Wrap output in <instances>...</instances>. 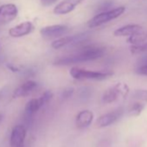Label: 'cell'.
Masks as SVG:
<instances>
[{"label":"cell","mask_w":147,"mask_h":147,"mask_svg":"<svg viewBox=\"0 0 147 147\" xmlns=\"http://www.w3.org/2000/svg\"><path fill=\"white\" fill-rule=\"evenodd\" d=\"M105 54V49L94 45H85L78 52L56 58L53 64L55 66H68L101 58Z\"/></svg>","instance_id":"cell-1"},{"label":"cell","mask_w":147,"mask_h":147,"mask_svg":"<svg viewBox=\"0 0 147 147\" xmlns=\"http://www.w3.org/2000/svg\"><path fill=\"white\" fill-rule=\"evenodd\" d=\"M27 129L23 125L13 127L10 136V147H24Z\"/></svg>","instance_id":"cell-8"},{"label":"cell","mask_w":147,"mask_h":147,"mask_svg":"<svg viewBox=\"0 0 147 147\" xmlns=\"http://www.w3.org/2000/svg\"><path fill=\"white\" fill-rule=\"evenodd\" d=\"M85 0H62L54 8L53 12L55 15H66L72 12L79 5Z\"/></svg>","instance_id":"cell-10"},{"label":"cell","mask_w":147,"mask_h":147,"mask_svg":"<svg viewBox=\"0 0 147 147\" xmlns=\"http://www.w3.org/2000/svg\"><path fill=\"white\" fill-rule=\"evenodd\" d=\"M141 29H143V27L139 24H127L113 31V36L119 37L130 36L134 33L138 32V30H140Z\"/></svg>","instance_id":"cell-15"},{"label":"cell","mask_w":147,"mask_h":147,"mask_svg":"<svg viewBox=\"0 0 147 147\" xmlns=\"http://www.w3.org/2000/svg\"><path fill=\"white\" fill-rule=\"evenodd\" d=\"M124 112H125L124 108L119 107V108H117L116 110H113L110 113L101 115L97 119V122H96L97 126L100 128H103V127H107L114 124L123 116Z\"/></svg>","instance_id":"cell-9"},{"label":"cell","mask_w":147,"mask_h":147,"mask_svg":"<svg viewBox=\"0 0 147 147\" xmlns=\"http://www.w3.org/2000/svg\"><path fill=\"white\" fill-rule=\"evenodd\" d=\"M113 1L112 0H106V1H104L103 3H101L99 7H98V11L99 12H102V11H108V9L113 6Z\"/></svg>","instance_id":"cell-20"},{"label":"cell","mask_w":147,"mask_h":147,"mask_svg":"<svg viewBox=\"0 0 147 147\" xmlns=\"http://www.w3.org/2000/svg\"><path fill=\"white\" fill-rule=\"evenodd\" d=\"M41 1L44 6H49V5H51L54 3H55L57 0H41Z\"/></svg>","instance_id":"cell-24"},{"label":"cell","mask_w":147,"mask_h":147,"mask_svg":"<svg viewBox=\"0 0 147 147\" xmlns=\"http://www.w3.org/2000/svg\"><path fill=\"white\" fill-rule=\"evenodd\" d=\"M133 98L147 102V89H137L133 93Z\"/></svg>","instance_id":"cell-19"},{"label":"cell","mask_w":147,"mask_h":147,"mask_svg":"<svg viewBox=\"0 0 147 147\" xmlns=\"http://www.w3.org/2000/svg\"><path fill=\"white\" fill-rule=\"evenodd\" d=\"M53 98V93L49 90L45 91L39 98L30 100L24 107V114L26 118L30 119L35 113L38 112V110L42 107L44 105L49 103Z\"/></svg>","instance_id":"cell-6"},{"label":"cell","mask_w":147,"mask_h":147,"mask_svg":"<svg viewBox=\"0 0 147 147\" xmlns=\"http://www.w3.org/2000/svg\"><path fill=\"white\" fill-rule=\"evenodd\" d=\"M130 92L129 87L125 83H117L113 87L107 89L102 95V101L105 104H110L118 100L120 97L125 98Z\"/></svg>","instance_id":"cell-5"},{"label":"cell","mask_w":147,"mask_h":147,"mask_svg":"<svg viewBox=\"0 0 147 147\" xmlns=\"http://www.w3.org/2000/svg\"><path fill=\"white\" fill-rule=\"evenodd\" d=\"M147 40V31L143 29L138 30V32L134 33L133 35L128 36L127 42L131 45H138L141 44Z\"/></svg>","instance_id":"cell-16"},{"label":"cell","mask_w":147,"mask_h":147,"mask_svg":"<svg viewBox=\"0 0 147 147\" xmlns=\"http://www.w3.org/2000/svg\"><path fill=\"white\" fill-rule=\"evenodd\" d=\"M125 11V7L119 6L112 10L99 12L88 22V26L89 28H95V27L101 26L112 20L118 18L119 17L123 15Z\"/></svg>","instance_id":"cell-3"},{"label":"cell","mask_w":147,"mask_h":147,"mask_svg":"<svg viewBox=\"0 0 147 147\" xmlns=\"http://www.w3.org/2000/svg\"><path fill=\"white\" fill-rule=\"evenodd\" d=\"M136 73L139 76H147V65L138 66V67L136 68Z\"/></svg>","instance_id":"cell-22"},{"label":"cell","mask_w":147,"mask_h":147,"mask_svg":"<svg viewBox=\"0 0 147 147\" xmlns=\"http://www.w3.org/2000/svg\"><path fill=\"white\" fill-rule=\"evenodd\" d=\"M34 30V25L31 22H24L9 30V35L11 37H22L30 34Z\"/></svg>","instance_id":"cell-12"},{"label":"cell","mask_w":147,"mask_h":147,"mask_svg":"<svg viewBox=\"0 0 147 147\" xmlns=\"http://www.w3.org/2000/svg\"><path fill=\"white\" fill-rule=\"evenodd\" d=\"M74 92H75V89H74L73 88H65L62 91V93H61V99L62 100L69 99L73 95Z\"/></svg>","instance_id":"cell-21"},{"label":"cell","mask_w":147,"mask_h":147,"mask_svg":"<svg viewBox=\"0 0 147 147\" xmlns=\"http://www.w3.org/2000/svg\"><path fill=\"white\" fill-rule=\"evenodd\" d=\"M144 109V105L141 102H135L128 108V114L132 117L139 116Z\"/></svg>","instance_id":"cell-17"},{"label":"cell","mask_w":147,"mask_h":147,"mask_svg":"<svg viewBox=\"0 0 147 147\" xmlns=\"http://www.w3.org/2000/svg\"><path fill=\"white\" fill-rule=\"evenodd\" d=\"M70 76L76 80L83 81V80H93V81H104L110 78L113 73L110 71L101 72V71H91L83 68H79L74 67L69 71Z\"/></svg>","instance_id":"cell-2"},{"label":"cell","mask_w":147,"mask_h":147,"mask_svg":"<svg viewBox=\"0 0 147 147\" xmlns=\"http://www.w3.org/2000/svg\"><path fill=\"white\" fill-rule=\"evenodd\" d=\"M3 117H4V116H3V114H2V113H0V122L2 121V119H3Z\"/></svg>","instance_id":"cell-26"},{"label":"cell","mask_w":147,"mask_h":147,"mask_svg":"<svg viewBox=\"0 0 147 147\" xmlns=\"http://www.w3.org/2000/svg\"><path fill=\"white\" fill-rule=\"evenodd\" d=\"M69 28L63 24H55V25H49L46 26L41 29L40 34L41 36L47 39H57L61 36H66L69 32Z\"/></svg>","instance_id":"cell-7"},{"label":"cell","mask_w":147,"mask_h":147,"mask_svg":"<svg viewBox=\"0 0 147 147\" xmlns=\"http://www.w3.org/2000/svg\"><path fill=\"white\" fill-rule=\"evenodd\" d=\"M6 92H7L6 91V88H3V89L0 90V100H1L4 98V96L5 95Z\"/></svg>","instance_id":"cell-25"},{"label":"cell","mask_w":147,"mask_h":147,"mask_svg":"<svg viewBox=\"0 0 147 147\" xmlns=\"http://www.w3.org/2000/svg\"><path fill=\"white\" fill-rule=\"evenodd\" d=\"M94 119V113L90 110H82L81 111L76 119V124L77 128L85 129L88 127Z\"/></svg>","instance_id":"cell-14"},{"label":"cell","mask_w":147,"mask_h":147,"mask_svg":"<svg viewBox=\"0 0 147 147\" xmlns=\"http://www.w3.org/2000/svg\"><path fill=\"white\" fill-rule=\"evenodd\" d=\"M18 8L13 4L0 6V24H5L13 21L18 16Z\"/></svg>","instance_id":"cell-11"},{"label":"cell","mask_w":147,"mask_h":147,"mask_svg":"<svg viewBox=\"0 0 147 147\" xmlns=\"http://www.w3.org/2000/svg\"><path fill=\"white\" fill-rule=\"evenodd\" d=\"M147 65V53H144L142 56H140L138 60V66Z\"/></svg>","instance_id":"cell-23"},{"label":"cell","mask_w":147,"mask_h":147,"mask_svg":"<svg viewBox=\"0 0 147 147\" xmlns=\"http://www.w3.org/2000/svg\"><path fill=\"white\" fill-rule=\"evenodd\" d=\"M37 88V83L34 81H27L15 89L13 93V98H20L30 95Z\"/></svg>","instance_id":"cell-13"},{"label":"cell","mask_w":147,"mask_h":147,"mask_svg":"<svg viewBox=\"0 0 147 147\" xmlns=\"http://www.w3.org/2000/svg\"><path fill=\"white\" fill-rule=\"evenodd\" d=\"M131 53L133 55L147 53V42H144L138 45H132L131 47Z\"/></svg>","instance_id":"cell-18"},{"label":"cell","mask_w":147,"mask_h":147,"mask_svg":"<svg viewBox=\"0 0 147 147\" xmlns=\"http://www.w3.org/2000/svg\"><path fill=\"white\" fill-rule=\"evenodd\" d=\"M89 35L88 33H80L72 36H64L55 39L51 43V47L55 49H60L61 48H75L84 44L88 40Z\"/></svg>","instance_id":"cell-4"}]
</instances>
